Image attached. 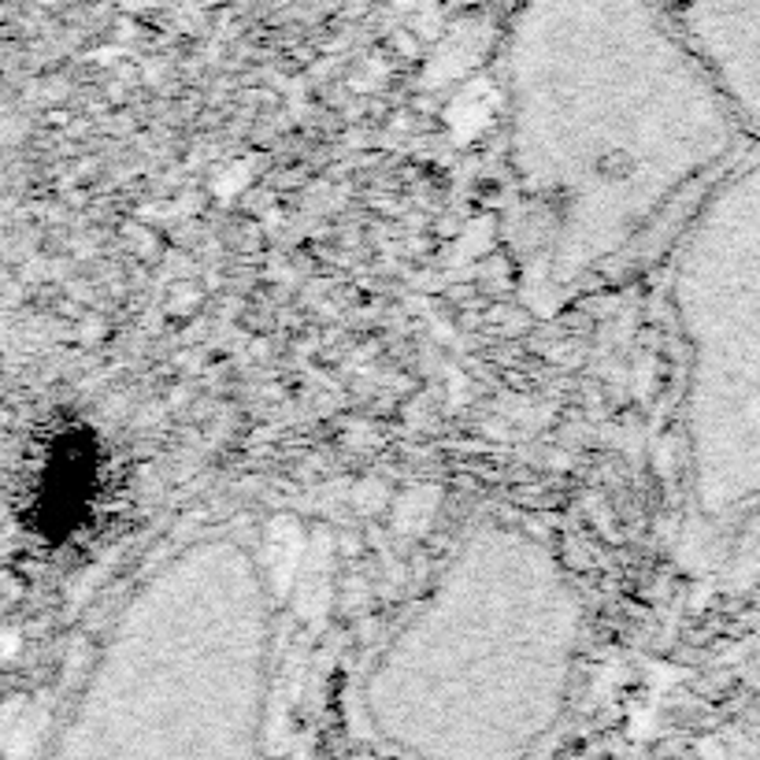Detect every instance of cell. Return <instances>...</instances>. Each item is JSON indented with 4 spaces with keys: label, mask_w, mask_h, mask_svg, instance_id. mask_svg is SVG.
I'll list each match as a JSON object with an SVG mask.
<instances>
[{
    "label": "cell",
    "mask_w": 760,
    "mask_h": 760,
    "mask_svg": "<svg viewBox=\"0 0 760 760\" xmlns=\"http://www.w3.org/2000/svg\"><path fill=\"white\" fill-rule=\"evenodd\" d=\"M560 56L512 31L515 174L557 279L627 246L735 145L738 115L653 0H523Z\"/></svg>",
    "instance_id": "cell-1"
},
{
    "label": "cell",
    "mask_w": 760,
    "mask_h": 760,
    "mask_svg": "<svg viewBox=\"0 0 760 760\" xmlns=\"http://www.w3.org/2000/svg\"><path fill=\"white\" fill-rule=\"evenodd\" d=\"M730 260L716 264V319L697 345V497L727 512L760 494V163L719 193Z\"/></svg>",
    "instance_id": "cell-2"
},
{
    "label": "cell",
    "mask_w": 760,
    "mask_h": 760,
    "mask_svg": "<svg viewBox=\"0 0 760 760\" xmlns=\"http://www.w3.org/2000/svg\"><path fill=\"white\" fill-rule=\"evenodd\" d=\"M742 123L760 126V0H653Z\"/></svg>",
    "instance_id": "cell-3"
},
{
    "label": "cell",
    "mask_w": 760,
    "mask_h": 760,
    "mask_svg": "<svg viewBox=\"0 0 760 760\" xmlns=\"http://www.w3.org/2000/svg\"><path fill=\"white\" fill-rule=\"evenodd\" d=\"M494 112H497V93L490 90V86L486 82L467 86L450 109V126L456 131V141L475 138V134L494 120Z\"/></svg>",
    "instance_id": "cell-4"
},
{
    "label": "cell",
    "mask_w": 760,
    "mask_h": 760,
    "mask_svg": "<svg viewBox=\"0 0 760 760\" xmlns=\"http://www.w3.org/2000/svg\"><path fill=\"white\" fill-rule=\"evenodd\" d=\"M412 26L423 37H438V34H442V12H438L434 4H427L423 12H419V23H412Z\"/></svg>",
    "instance_id": "cell-5"
}]
</instances>
